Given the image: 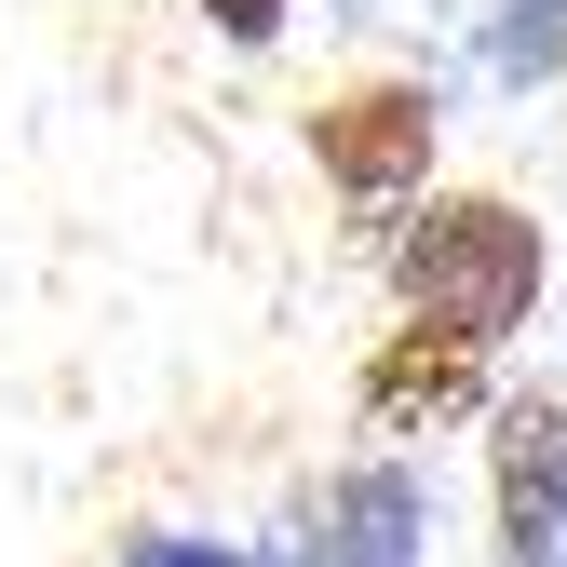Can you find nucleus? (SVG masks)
I'll return each mask as SVG.
<instances>
[{
	"mask_svg": "<svg viewBox=\"0 0 567 567\" xmlns=\"http://www.w3.org/2000/svg\"><path fill=\"white\" fill-rule=\"evenodd\" d=\"M365 405H379V419H405V405H433V419H446V405H473V338L419 324V338L392 351V365L365 379Z\"/></svg>",
	"mask_w": 567,
	"mask_h": 567,
	"instance_id": "39448f33",
	"label": "nucleus"
},
{
	"mask_svg": "<svg viewBox=\"0 0 567 567\" xmlns=\"http://www.w3.org/2000/svg\"><path fill=\"white\" fill-rule=\"evenodd\" d=\"M554 54H567V0H501V14H486V68H501V82H540Z\"/></svg>",
	"mask_w": 567,
	"mask_h": 567,
	"instance_id": "423d86ee",
	"label": "nucleus"
},
{
	"mask_svg": "<svg viewBox=\"0 0 567 567\" xmlns=\"http://www.w3.org/2000/svg\"><path fill=\"white\" fill-rule=\"evenodd\" d=\"M419 554H433V486L405 460H351L311 486V554L284 567H419Z\"/></svg>",
	"mask_w": 567,
	"mask_h": 567,
	"instance_id": "f03ea898",
	"label": "nucleus"
},
{
	"mask_svg": "<svg viewBox=\"0 0 567 567\" xmlns=\"http://www.w3.org/2000/svg\"><path fill=\"white\" fill-rule=\"evenodd\" d=\"M501 554L514 567H567V392L501 419Z\"/></svg>",
	"mask_w": 567,
	"mask_h": 567,
	"instance_id": "20e7f679",
	"label": "nucleus"
},
{
	"mask_svg": "<svg viewBox=\"0 0 567 567\" xmlns=\"http://www.w3.org/2000/svg\"><path fill=\"white\" fill-rule=\"evenodd\" d=\"M311 163L351 203H405L419 176H433V95H419V82H365V95L311 109Z\"/></svg>",
	"mask_w": 567,
	"mask_h": 567,
	"instance_id": "7ed1b4c3",
	"label": "nucleus"
},
{
	"mask_svg": "<svg viewBox=\"0 0 567 567\" xmlns=\"http://www.w3.org/2000/svg\"><path fill=\"white\" fill-rule=\"evenodd\" d=\"M122 567H284V554H230V540H176V527H150V540H122Z\"/></svg>",
	"mask_w": 567,
	"mask_h": 567,
	"instance_id": "0eeeda50",
	"label": "nucleus"
},
{
	"mask_svg": "<svg viewBox=\"0 0 567 567\" xmlns=\"http://www.w3.org/2000/svg\"><path fill=\"white\" fill-rule=\"evenodd\" d=\"M392 284H405L419 324L501 351V338L540 311V217L501 203V189H446V203H419V230L392 244Z\"/></svg>",
	"mask_w": 567,
	"mask_h": 567,
	"instance_id": "f257e3e1",
	"label": "nucleus"
},
{
	"mask_svg": "<svg viewBox=\"0 0 567 567\" xmlns=\"http://www.w3.org/2000/svg\"><path fill=\"white\" fill-rule=\"evenodd\" d=\"M203 14H217L230 41H270V28H284V0H203Z\"/></svg>",
	"mask_w": 567,
	"mask_h": 567,
	"instance_id": "6e6552de",
	"label": "nucleus"
}]
</instances>
